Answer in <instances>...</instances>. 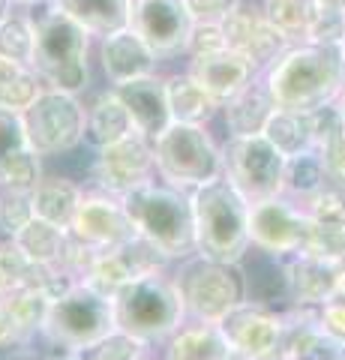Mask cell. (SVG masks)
<instances>
[{"mask_svg":"<svg viewBox=\"0 0 345 360\" xmlns=\"http://www.w3.org/2000/svg\"><path fill=\"white\" fill-rule=\"evenodd\" d=\"M264 84L276 108L315 111L339 96L345 84V58L339 45H288L264 70Z\"/></svg>","mask_w":345,"mask_h":360,"instance_id":"cell-1","label":"cell"},{"mask_svg":"<svg viewBox=\"0 0 345 360\" xmlns=\"http://www.w3.org/2000/svg\"><path fill=\"white\" fill-rule=\"evenodd\" d=\"M30 27H33V60L30 66L42 78V87L75 94L91 84V33L82 25L60 13L51 0H39L30 6Z\"/></svg>","mask_w":345,"mask_h":360,"instance_id":"cell-2","label":"cell"},{"mask_svg":"<svg viewBox=\"0 0 345 360\" xmlns=\"http://www.w3.org/2000/svg\"><path fill=\"white\" fill-rule=\"evenodd\" d=\"M195 225V252L214 262L240 264L249 252V198L219 174L207 184L189 189Z\"/></svg>","mask_w":345,"mask_h":360,"instance_id":"cell-3","label":"cell"},{"mask_svg":"<svg viewBox=\"0 0 345 360\" xmlns=\"http://www.w3.org/2000/svg\"><path fill=\"white\" fill-rule=\"evenodd\" d=\"M120 201H124L136 231L157 246L171 264L195 255L193 205H189L186 189H177L165 184L162 177H153L120 195Z\"/></svg>","mask_w":345,"mask_h":360,"instance_id":"cell-4","label":"cell"},{"mask_svg":"<svg viewBox=\"0 0 345 360\" xmlns=\"http://www.w3.org/2000/svg\"><path fill=\"white\" fill-rule=\"evenodd\" d=\"M115 321L120 330L138 336L148 345L165 342L186 321L183 297L169 270L148 274L126 283L115 295Z\"/></svg>","mask_w":345,"mask_h":360,"instance_id":"cell-5","label":"cell"},{"mask_svg":"<svg viewBox=\"0 0 345 360\" xmlns=\"http://www.w3.org/2000/svg\"><path fill=\"white\" fill-rule=\"evenodd\" d=\"M115 328V297L103 295L87 283H75L51 300L37 340H42L48 348H60V354H75L79 348L96 342Z\"/></svg>","mask_w":345,"mask_h":360,"instance_id":"cell-6","label":"cell"},{"mask_svg":"<svg viewBox=\"0 0 345 360\" xmlns=\"http://www.w3.org/2000/svg\"><path fill=\"white\" fill-rule=\"evenodd\" d=\"M171 276L183 297L186 321H210L219 324L231 309L247 303L240 264L214 262L204 255H189L171 264Z\"/></svg>","mask_w":345,"mask_h":360,"instance_id":"cell-7","label":"cell"},{"mask_svg":"<svg viewBox=\"0 0 345 360\" xmlns=\"http://www.w3.org/2000/svg\"><path fill=\"white\" fill-rule=\"evenodd\" d=\"M157 174L177 189H195L222 174V148L202 123H177L153 139Z\"/></svg>","mask_w":345,"mask_h":360,"instance_id":"cell-8","label":"cell"},{"mask_svg":"<svg viewBox=\"0 0 345 360\" xmlns=\"http://www.w3.org/2000/svg\"><path fill=\"white\" fill-rule=\"evenodd\" d=\"M21 123H25L30 148L39 156H60L84 141L87 108L75 94L42 87V94L21 115Z\"/></svg>","mask_w":345,"mask_h":360,"instance_id":"cell-9","label":"cell"},{"mask_svg":"<svg viewBox=\"0 0 345 360\" xmlns=\"http://www.w3.org/2000/svg\"><path fill=\"white\" fill-rule=\"evenodd\" d=\"M285 156L264 135H235L222 144V174L252 201L282 195Z\"/></svg>","mask_w":345,"mask_h":360,"instance_id":"cell-10","label":"cell"},{"mask_svg":"<svg viewBox=\"0 0 345 360\" xmlns=\"http://www.w3.org/2000/svg\"><path fill=\"white\" fill-rule=\"evenodd\" d=\"M157 174L153 141L141 132H129L108 148H99L93 156V180L111 195H126L129 189L148 184Z\"/></svg>","mask_w":345,"mask_h":360,"instance_id":"cell-11","label":"cell"},{"mask_svg":"<svg viewBox=\"0 0 345 360\" xmlns=\"http://www.w3.org/2000/svg\"><path fill=\"white\" fill-rule=\"evenodd\" d=\"M309 229L306 207L288 195L249 205V243L276 255H297Z\"/></svg>","mask_w":345,"mask_h":360,"instance_id":"cell-12","label":"cell"},{"mask_svg":"<svg viewBox=\"0 0 345 360\" xmlns=\"http://www.w3.org/2000/svg\"><path fill=\"white\" fill-rule=\"evenodd\" d=\"M129 27L150 45L157 58H177L181 51L186 54L195 21L183 0H132Z\"/></svg>","mask_w":345,"mask_h":360,"instance_id":"cell-13","label":"cell"},{"mask_svg":"<svg viewBox=\"0 0 345 360\" xmlns=\"http://www.w3.org/2000/svg\"><path fill=\"white\" fill-rule=\"evenodd\" d=\"M70 234L99 252H108V250H117V246L129 243L138 231L132 225L120 195L96 189V193H84L79 213H75V219L70 225Z\"/></svg>","mask_w":345,"mask_h":360,"instance_id":"cell-14","label":"cell"},{"mask_svg":"<svg viewBox=\"0 0 345 360\" xmlns=\"http://www.w3.org/2000/svg\"><path fill=\"white\" fill-rule=\"evenodd\" d=\"M219 330L226 333L231 348H237L252 360H271L280 354L282 345V309L259 307V303H240L219 321Z\"/></svg>","mask_w":345,"mask_h":360,"instance_id":"cell-15","label":"cell"},{"mask_svg":"<svg viewBox=\"0 0 345 360\" xmlns=\"http://www.w3.org/2000/svg\"><path fill=\"white\" fill-rule=\"evenodd\" d=\"M222 33H226L228 49L237 51L240 58H247L255 72H264L288 49V39L267 21V15L247 6H237L222 21Z\"/></svg>","mask_w":345,"mask_h":360,"instance_id":"cell-16","label":"cell"},{"mask_svg":"<svg viewBox=\"0 0 345 360\" xmlns=\"http://www.w3.org/2000/svg\"><path fill=\"white\" fill-rule=\"evenodd\" d=\"M42 180V156L30 148L21 115L0 111V189L33 193Z\"/></svg>","mask_w":345,"mask_h":360,"instance_id":"cell-17","label":"cell"},{"mask_svg":"<svg viewBox=\"0 0 345 360\" xmlns=\"http://www.w3.org/2000/svg\"><path fill=\"white\" fill-rule=\"evenodd\" d=\"M243 288H247V303L259 307H292V288H288V255H276L249 246V252L240 258Z\"/></svg>","mask_w":345,"mask_h":360,"instance_id":"cell-18","label":"cell"},{"mask_svg":"<svg viewBox=\"0 0 345 360\" xmlns=\"http://www.w3.org/2000/svg\"><path fill=\"white\" fill-rule=\"evenodd\" d=\"M157 54L132 27L115 30L99 39V66L111 87L126 84L132 78H144L157 72Z\"/></svg>","mask_w":345,"mask_h":360,"instance_id":"cell-19","label":"cell"},{"mask_svg":"<svg viewBox=\"0 0 345 360\" xmlns=\"http://www.w3.org/2000/svg\"><path fill=\"white\" fill-rule=\"evenodd\" d=\"M117 96L126 105L132 127L136 132L148 135L153 141L157 135H162L171 123V108H169V96H165V82L157 75H144V78H132L126 84H117Z\"/></svg>","mask_w":345,"mask_h":360,"instance_id":"cell-20","label":"cell"},{"mask_svg":"<svg viewBox=\"0 0 345 360\" xmlns=\"http://www.w3.org/2000/svg\"><path fill=\"white\" fill-rule=\"evenodd\" d=\"M345 264H333L313 255H288V288H292V307L318 309L337 295L339 276Z\"/></svg>","mask_w":345,"mask_h":360,"instance_id":"cell-21","label":"cell"},{"mask_svg":"<svg viewBox=\"0 0 345 360\" xmlns=\"http://www.w3.org/2000/svg\"><path fill=\"white\" fill-rule=\"evenodd\" d=\"M189 75L202 84L210 96L216 99V105L222 108L228 99H235L243 87H247L255 70L249 66L247 58H240L237 51H216V54H207V58H193L189 63Z\"/></svg>","mask_w":345,"mask_h":360,"instance_id":"cell-22","label":"cell"},{"mask_svg":"<svg viewBox=\"0 0 345 360\" xmlns=\"http://www.w3.org/2000/svg\"><path fill=\"white\" fill-rule=\"evenodd\" d=\"M219 111H222V120H226L228 139H235V135H261L267 120H271V115L276 111V103L264 84V78L261 82L252 78V82L243 87L235 99H228Z\"/></svg>","mask_w":345,"mask_h":360,"instance_id":"cell-23","label":"cell"},{"mask_svg":"<svg viewBox=\"0 0 345 360\" xmlns=\"http://www.w3.org/2000/svg\"><path fill=\"white\" fill-rule=\"evenodd\" d=\"M228 340L219 324L210 321H183L162 342V360H226Z\"/></svg>","mask_w":345,"mask_h":360,"instance_id":"cell-24","label":"cell"},{"mask_svg":"<svg viewBox=\"0 0 345 360\" xmlns=\"http://www.w3.org/2000/svg\"><path fill=\"white\" fill-rule=\"evenodd\" d=\"M33 213L39 219H46L51 225L70 231V225L79 213V205L84 198V189L75 184L72 177H60V174H42V180L33 189Z\"/></svg>","mask_w":345,"mask_h":360,"instance_id":"cell-25","label":"cell"},{"mask_svg":"<svg viewBox=\"0 0 345 360\" xmlns=\"http://www.w3.org/2000/svg\"><path fill=\"white\" fill-rule=\"evenodd\" d=\"M129 132H136V127H132V117H129L126 105L120 103L117 90L115 87L103 90V94L93 99V105L87 108L84 141L91 144L93 150H99V148H108V144L126 139Z\"/></svg>","mask_w":345,"mask_h":360,"instance_id":"cell-26","label":"cell"},{"mask_svg":"<svg viewBox=\"0 0 345 360\" xmlns=\"http://www.w3.org/2000/svg\"><path fill=\"white\" fill-rule=\"evenodd\" d=\"M60 13L82 25L91 37H108L115 30L129 27V6L132 0H51Z\"/></svg>","mask_w":345,"mask_h":360,"instance_id":"cell-27","label":"cell"},{"mask_svg":"<svg viewBox=\"0 0 345 360\" xmlns=\"http://www.w3.org/2000/svg\"><path fill=\"white\" fill-rule=\"evenodd\" d=\"M165 82V96H169V108H171V120L177 123H204L219 111L216 99L195 82L193 75L181 72V75H169Z\"/></svg>","mask_w":345,"mask_h":360,"instance_id":"cell-28","label":"cell"},{"mask_svg":"<svg viewBox=\"0 0 345 360\" xmlns=\"http://www.w3.org/2000/svg\"><path fill=\"white\" fill-rule=\"evenodd\" d=\"M66 240H70V231L39 217H33L25 229L13 234V243L21 250V255L39 267H60Z\"/></svg>","mask_w":345,"mask_h":360,"instance_id":"cell-29","label":"cell"},{"mask_svg":"<svg viewBox=\"0 0 345 360\" xmlns=\"http://www.w3.org/2000/svg\"><path fill=\"white\" fill-rule=\"evenodd\" d=\"M333 184L327 172V162L318 150H306L300 156H292L285 162V180H282V195L294 198L297 205H306L313 195H318L325 186Z\"/></svg>","mask_w":345,"mask_h":360,"instance_id":"cell-30","label":"cell"},{"mask_svg":"<svg viewBox=\"0 0 345 360\" xmlns=\"http://www.w3.org/2000/svg\"><path fill=\"white\" fill-rule=\"evenodd\" d=\"M264 139L280 150L285 160L313 150V127H309V111L276 108L264 127Z\"/></svg>","mask_w":345,"mask_h":360,"instance_id":"cell-31","label":"cell"},{"mask_svg":"<svg viewBox=\"0 0 345 360\" xmlns=\"http://www.w3.org/2000/svg\"><path fill=\"white\" fill-rule=\"evenodd\" d=\"M39 94H42V78L30 63L0 58V111L25 115Z\"/></svg>","mask_w":345,"mask_h":360,"instance_id":"cell-32","label":"cell"},{"mask_svg":"<svg viewBox=\"0 0 345 360\" xmlns=\"http://www.w3.org/2000/svg\"><path fill=\"white\" fill-rule=\"evenodd\" d=\"M318 0H264L267 21L292 42H306L318 21Z\"/></svg>","mask_w":345,"mask_h":360,"instance_id":"cell-33","label":"cell"},{"mask_svg":"<svg viewBox=\"0 0 345 360\" xmlns=\"http://www.w3.org/2000/svg\"><path fill=\"white\" fill-rule=\"evenodd\" d=\"M4 300V307L9 312V319L15 321V328L21 333V340L30 342L37 340L42 324H46V315H48V307H51V297L46 295L42 288L37 285H21L15 291H9Z\"/></svg>","mask_w":345,"mask_h":360,"instance_id":"cell-34","label":"cell"},{"mask_svg":"<svg viewBox=\"0 0 345 360\" xmlns=\"http://www.w3.org/2000/svg\"><path fill=\"white\" fill-rule=\"evenodd\" d=\"M148 348L150 345L144 340H138V336L115 328L111 333L99 336L96 342L79 348L72 357L75 360H144L148 357Z\"/></svg>","mask_w":345,"mask_h":360,"instance_id":"cell-35","label":"cell"},{"mask_svg":"<svg viewBox=\"0 0 345 360\" xmlns=\"http://www.w3.org/2000/svg\"><path fill=\"white\" fill-rule=\"evenodd\" d=\"M300 252L313 258H325V262H333V264H345V225H325V222L309 219Z\"/></svg>","mask_w":345,"mask_h":360,"instance_id":"cell-36","label":"cell"},{"mask_svg":"<svg viewBox=\"0 0 345 360\" xmlns=\"http://www.w3.org/2000/svg\"><path fill=\"white\" fill-rule=\"evenodd\" d=\"M0 58L30 63L33 60V27L27 15L9 13L0 21Z\"/></svg>","mask_w":345,"mask_h":360,"instance_id":"cell-37","label":"cell"},{"mask_svg":"<svg viewBox=\"0 0 345 360\" xmlns=\"http://www.w3.org/2000/svg\"><path fill=\"white\" fill-rule=\"evenodd\" d=\"M309 127H313V150L327 156L345 139V120H342L337 99L315 111H309Z\"/></svg>","mask_w":345,"mask_h":360,"instance_id":"cell-38","label":"cell"},{"mask_svg":"<svg viewBox=\"0 0 345 360\" xmlns=\"http://www.w3.org/2000/svg\"><path fill=\"white\" fill-rule=\"evenodd\" d=\"M33 264L27 262L21 250L13 243V238H0V297H6L9 291L27 285Z\"/></svg>","mask_w":345,"mask_h":360,"instance_id":"cell-39","label":"cell"},{"mask_svg":"<svg viewBox=\"0 0 345 360\" xmlns=\"http://www.w3.org/2000/svg\"><path fill=\"white\" fill-rule=\"evenodd\" d=\"M37 217L33 213V195L18 193V189H0V234L13 238Z\"/></svg>","mask_w":345,"mask_h":360,"instance_id":"cell-40","label":"cell"},{"mask_svg":"<svg viewBox=\"0 0 345 360\" xmlns=\"http://www.w3.org/2000/svg\"><path fill=\"white\" fill-rule=\"evenodd\" d=\"M306 217L325 225H345V186L330 184L306 201Z\"/></svg>","mask_w":345,"mask_h":360,"instance_id":"cell-41","label":"cell"},{"mask_svg":"<svg viewBox=\"0 0 345 360\" xmlns=\"http://www.w3.org/2000/svg\"><path fill=\"white\" fill-rule=\"evenodd\" d=\"M226 33H222V25H195L193 33H189V45L186 54L189 58H207V54L226 51Z\"/></svg>","mask_w":345,"mask_h":360,"instance_id":"cell-42","label":"cell"},{"mask_svg":"<svg viewBox=\"0 0 345 360\" xmlns=\"http://www.w3.org/2000/svg\"><path fill=\"white\" fill-rule=\"evenodd\" d=\"M318 321H321V328H325L327 333H333L337 340L345 342V267H342L337 295H333L325 307H318Z\"/></svg>","mask_w":345,"mask_h":360,"instance_id":"cell-43","label":"cell"},{"mask_svg":"<svg viewBox=\"0 0 345 360\" xmlns=\"http://www.w3.org/2000/svg\"><path fill=\"white\" fill-rule=\"evenodd\" d=\"M183 4L195 25H222L240 6V0H183Z\"/></svg>","mask_w":345,"mask_h":360,"instance_id":"cell-44","label":"cell"},{"mask_svg":"<svg viewBox=\"0 0 345 360\" xmlns=\"http://www.w3.org/2000/svg\"><path fill=\"white\" fill-rule=\"evenodd\" d=\"M18 342H25V340H21L15 321L9 319L4 300H0V352H6V348H13V345H18Z\"/></svg>","mask_w":345,"mask_h":360,"instance_id":"cell-45","label":"cell"},{"mask_svg":"<svg viewBox=\"0 0 345 360\" xmlns=\"http://www.w3.org/2000/svg\"><path fill=\"white\" fill-rule=\"evenodd\" d=\"M325 162H327V172H330V177H333V184L345 186V139L325 156Z\"/></svg>","mask_w":345,"mask_h":360,"instance_id":"cell-46","label":"cell"},{"mask_svg":"<svg viewBox=\"0 0 345 360\" xmlns=\"http://www.w3.org/2000/svg\"><path fill=\"white\" fill-rule=\"evenodd\" d=\"M321 9H327V13H337L345 18V0H318Z\"/></svg>","mask_w":345,"mask_h":360,"instance_id":"cell-47","label":"cell"},{"mask_svg":"<svg viewBox=\"0 0 345 360\" xmlns=\"http://www.w3.org/2000/svg\"><path fill=\"white\" fill-rule=\"evenodd\" d=\"M13 13V0H0V21Z\"/></svg>","mask_w":345,"mask_h":360,"instance_id":"cell-48","label":"cell"},{"mask_svg":"<svg viewBox=\"0 0 345 360\" xmlns=\"http://www.w3.org/2000/svg\"><path fill=\"white\" fill-rule=\"evenodd\" d=\"M226 360H252V357H247L243 352H237V348H228V354H226Z\"/></svg>","mask_w":345,"mask_h":360,"instance_id":"cell-49","label":"cell"},{"mask_svg":"<svg viewBox=\"0 0 345 360\" xmlns=\"http://www.w3.org/2000/svg\"><path fill=\"white\" fill-rule=\"evenodd\" d=\"M337 105H339V111H342V120H345V84H342L339 96H337Z\"/></svg>","mask_w":345,"mask_h":360,"instance_id":"cell-50","label":"cell"},{"mask_svg":"<svg viewBox=\"0 0 345 360\" xmlns=\"http://www.w3.org/2000/svg\"><path fill=\"white\" fill-rule=\"evenodd\" d=\"M13 4H25V6H33V4H39V0H13Z\"/></svg>","mask_w":345,"mask_h":360,"instance_id":"cell-51","label":"cell"},{"mask_svg":"<svg viewBox=\"0 0 345 360\" xmlns=\"http://www.w3.org/2000/svg\"><path fill=\"white\" fill-rule=\"evenodd\" d=\"M339 51H342V58H345V39L339 42Z\"/></svg>","mask_w":345,"mask_h":360,"instance_id":"cell-52","label":"cell"},{"mask_svg":"<svg viewBox=\"0 0 345 360\" xmlns=\"http://www.w3.org/2000/svg\"><path fill=\"white\" fill-rule=\"evenodd\" d=\"M54 360H75L72 354H66V357H54Z\"/></svg>","mask_w":345,"mask_h":360,"instance_id":"cell-53","label":"cell"},{"mask_svg":"<svg viewBox=\"0 0 345 360\" xmlns=\"http://www.w3.org/2000/svg\"><path fill=\"white\" fill-rule=\"evenodd\" d=\"M271 360H285V357H271Z\"/></svg>","mask_w":345,"mask_h":360,"instance_id":"cell-54","label":"cell"},{"mask_svg":"<svg viewBox=\"0 0 345 360\" xmlns=\"http://www.w3.org/2000/svg\"><path fill=\"white\" fill-rule=\"evenodd\" d=\"M144 360H148V357H144Z\"/></svg>","mask_w":345,"mask_h":360,"instance_id":"cell-55","label":"cell"}]
</instances>
